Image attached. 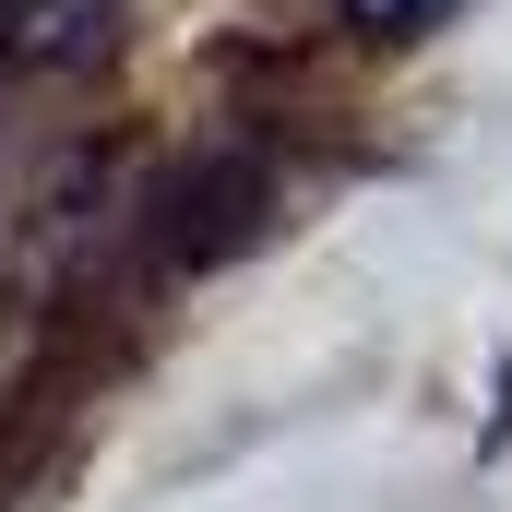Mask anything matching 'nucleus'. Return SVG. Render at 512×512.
<instances>
[{
    "instance_id": "f03ea898",
    "label": "nucleus",
    "mask_w": 512,
    "mask_h": 512,
    "mask_svg": "<svg viewBox=\"0 0 512 512\" xmlns=\"http://www.w3.org/2000/svg\"><path fill=\"white\" fill-rule=\"evenodd\" d=\"M358 24H429V12H453V0H346Z\"/></svg>"
},
{
    "instance_id": "f257e3e1",
    "label": "nucleus",
    "mask_w": 512,
    "mask_h": 512,
    "mask_svg": "<svg viewBox=\"0 0 512 512\" xmlns=\"http://www.w3.org/2000/svg\"><path fill=\"white\" fill-rule=\"evenodd\" d=\"M108 36V0H0V60H84Z\"/></svg>"
}]
</instances>
